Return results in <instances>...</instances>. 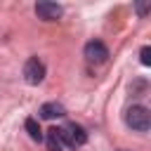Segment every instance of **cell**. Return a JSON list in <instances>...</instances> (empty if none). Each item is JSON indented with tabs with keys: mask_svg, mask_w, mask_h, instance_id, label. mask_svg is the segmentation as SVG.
Masks as SVG:
<instances>
[{
	"mask_svg": "<svg viewBox=\"0 0 151 151\" xmlns=\"http://www.w3.org/2000/svg\"><path fill=\"white\" fill-rule=\"evenodd\" d=\"M125 123H127V127H132V130H137V132H146V130L151 127V113H149L146 106L134 104V106L127 109Z\"/></svg>",
	"mask_w": 151,
	"mask_h": 151,
	"instance_id": "6da1fadb",
	"label": "cell"
},
{
	"mask_svg": "<svg viewBox=\"0 0 151 151\" xmlns=\"http://www.w3.org/2000/svg\"><path fill=\"white\" fill-rule=\"evenodd\" d=\"M59 134H61V142L64 146H83L87 142V132L83 130V125L78 123H66L64 127H59Z\"/></svg>",
	"mask_w": 151,
	"mask_h": 151,
	"instance_id": "7a4b0ae2",
	"label": "cell"
},
{
	"mask_svg": "<svg viewBox=\"0 0 151 151\" xmlns=\"http://www.w3.org/2000/svg\"><path fill=\"white\" fill-rule=\"evenodd\" d=\"M24 80L28 85H38V83L45 80V64L38 57L26 59V64H24Z\"/></svg>",
	"mask_w": 151,
	"mask_h": 151,
	"instance_id": "3957f363",
	"label": "cell"
},
{
	"mask_svg": "<svg viewBox=\"0 0 151 151\" xmlns=\"http://www.w3.org/2000/svg\"><path fill=\"white\" fill-rule=\"evenodd\" d=\"M83 52H85V59H87L90 64H104V61L109 59V47H106L101 40H90Z\"/></svg>",
	"mask_w": 151,
	"mask_h": 151,
	"instance_id": "277c9868",
	"label": "cell"
},
{
	"mask_svg": "<svg viewBox=\"0 0 151 151\" xmlns=\"http://www.w3.org/2000/svg\"><path fill=\"white\" fill-rule=\"evenodd\" d=\"M35 14L42 19V21H57L61 17V7L57 2H38L35 5Z\"/></svg>",
	"mask_w": 151,
	"mask_h": 151,
	"instance_id": "5b68a950",
	"label": "cell"
},
{
	"mask_svg": "<svg viewBox=\"0 0 151 151\" xmlns=\"http://www.w3.org/2000/svg\"><path fill=\"white\" fill-rule=\"evenodd\" d=\"M38 113H40V118H45V120H54V118H64V116H66V109H64L59 101H45Z\"/></svg>",
	"mask_w": 151,
	"mask_h": 151,
	"instance_id": "8992f818",
	"label": "cell"
},
{
	"mask_svg": "<svg viewBox=\"0 0 151 151\" xmlns=\"http://www.w3.org/2000/svg\"><path fill=\"white\" fill-rule=\"evenodd\" d=\"M45 142H47V151H64V142H61V134H59V127H50L47 134H45Z\"/></svg>",
	"mask_w": 151,
	"mask_h": 151,
	"instance_id": "52a82bcc",
	"label": "cell"
},
{
	"mask_svg": "<svg viewBox=\"0 0 151 151\" xmlns=\"http://www.w3.org/2000/svg\"><path fill=\"white\" fill-rule=\"evenodd\" d=\"M24 127H26V132H28V137H31L33 142H40V139H42V130H40V125H38L35 118H26Z\"/></svg>",
	"mask_w": 151,
	"mask_h": 151,
	"instance_id": "ba28073f",
	"label": "cell"
},
{
	"mask_svg": "<svg viewBox=\"0 0 151 151\" xmlns=\"http://www.w3.org/2000/svg\"><path fill=\"white\" fill-rule=\"evenodd\" d=\"M139 61H142L144 66L151 64V47H142V52H139Z\"/></svg>",
	"mask_w": 151,
	"mask_h": 151,
	"instance_id": "9c48e42d",
	"label": "cell"
},
{
	"mask_svg": "<svg viewBox=\"0 0 151 151\" xmlns=\"http://www.w3.org/2000/svg\"><path fill=\"white\" fill-rule=\"evenodd\" d=\"M151 9V5L149 2H137V12H139V17H146V12Z\"/></svg>",
	"mask_w": 151,
	"mask_h": 151,
	"instance_id": "30bf717a",
	"label": "cell"
},
{
	"mask_svg": "<svg viewBox=\"0 0 151 151\" xmlns=\"http://www.w3.org/2000/svg\"><path fill=\"white\" fill-rule=\"evenodd\" d=\"M120 151H127V149H120Z\"/></svg>",
	"mask_w": 151,
	"mask_h": 151,
	"instance_id": "8fae6325",
	"label": "cell"
}]
</instances>
